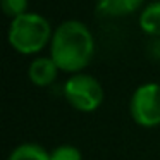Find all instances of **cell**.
Listing matches in <instances>:
<instances>
[{
    "mask_svg": "<svg viewBox=\"0 0 160 160\" xmlns=\"http://www.w3.org/2000/svg\"><path fill=\"white\" fill-rule=\"evenodd\" d=\"M95 53V38L86 24L71 19L55 29L50 42V57L60 71L79 72Z\"/></svg>",
    "mask_w": 160,
    "mask_h": 160,
    "instance_id": "obj_1",
    "label": "cell"
},
{
    "mask_svg": "<svg viewBox=\"0 0 160 160\" xmlns=\"http://www.w3.org/2000/svg\"><path fill=\"white\" fill-rule=\"evenodd\" d=\"M52 28L43 16L36 12H26L12 19L7 38L14 50L19 53H36L48 42H52Z\"/></svg>",
    "mask_w": 160,
    "mask_h": 160,
    "instance_id": "obj_2",
    "label": "cell"
},
{
    "mask_svg": "<svg viewBox=\"0 0 160 160\" xmlns=\"http://www.w3.org/2000/svg\"><path fill=\"white\" fill-rule=\"evenodd\" d=\"M64 95L74 108L93 112L103 102V90L97 78L90 74H72L64 84Z\"/></svg>",
    "mask_w": 160,
    "mask_h": 160,
    "instance_id": "obj_3",
    "label": "cell"
},
{
    "mask_svg": "<svg viewBox=\"0 0 160 160\" xmlns=\"http://www.w3.org/2000/svg\"><path fill=\"white\" fill-rule=\"evenodd\" d=\"M129 112L136 124L155 128L160 124V84L145 83L134 90L129 102Z\"/></svg>",
    "mask_w": 160,
    "mask_h": 160,
    "instance_id": "obj_4",
    "label": "cell"
},
{
    "mask_svg": "<svg viewBox=\"0 0 160 160\" xmlns=\"http://www.w3.org/2000/svg\"><path fill=\"white\" fill-rule=\"evenodd\" d=\"M59 67L52 60V57H38L29 64L28 76L36 86H48L55 81Z\"/></svg>",
    "mask_w": 160,
    "mask_h": 160,
    "instance_id": "obj_5",
    "label": "cell"
},
{
    "mask_svg": "<svg viewBox=\"0 0 160 160\" xmlns=\"http://www.w3.org/2000/svg\"><path fill=\"white\" fill-rule=\"evenodd\" d=\"M145 0H97V12L107 18H122L136 12Z\"/></svg>",
    "mask_w": 160,
    "mask_h": 160,
    "instance_id": "obj_6",
    "label": "cell"
},
{
    "mask_svg": "<svg viewBox=\"0 0 160 160\" xmlns=\"http://www.w3.org/2000/svg\"><path fill=\"white\" fill-rule=\"evenodd\" d=\"M139 28L150 36H160V0L148 4L139 14Z\"/></svg>",
    "mask_w": 160,
    "mask_h": 160,
    "instance_id": "obj_7",
    "label": "cell"
},
{
    "mask_svg": "<svg viewBox=\"0 0 160 160\" xmlns=\"http://www.w3.org/2000/svg\"><path fill=\"white\" fill-rule=\"evenodd\" d=\"M7 160H50V153L38 143H22L12 150Z\"/></svg>",
    "mask_w": 160,
    "mask_h": 160,
    "instance_id": "obj_8",
    "label": "cell"
},
{
    "mask_svg": "<svg viewBox=\"0 0 160 160\" xmlns=\"http://www.w3.org/2000/svg\"><path fill=\"white\" fill-rule=\"evenodd\" d=\"M50 160H83V153L72 145H60L50 152Z\"/></svg>",
    "mask_w": 160,
    "mask_h": 160,
    "instance_id": "obj_9",
    "label": "cell"
},
{
    "mask_svg": "<svg viewBox=\"0 0 160 160\" xmlns=\"http://www.w3.org/2000/svg\"><path fill=\"white\" fill-rule=\"evenodd\" d=\"M2 11L9 18L16 19L28 12V0H2Z\"/></svg>",
    "mask_w": 160,
    "mask_h": 160,
    "instance_id": "obj_10",
    "label": "cell"
}]
</instances>
